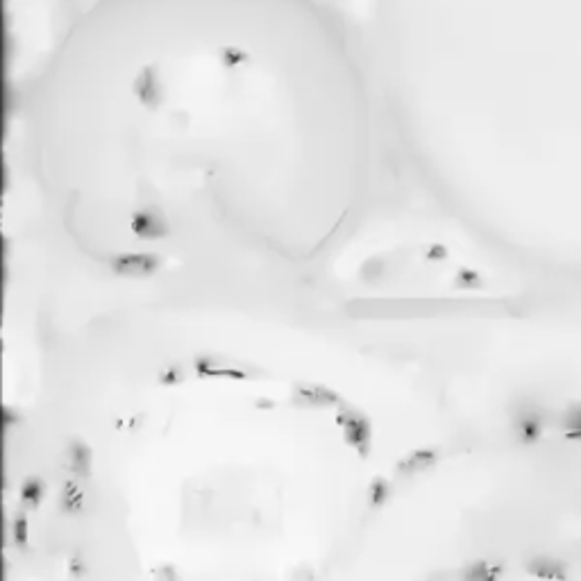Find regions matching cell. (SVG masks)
I'll list each match as a JSON object with an SVG mask.
<instances>
[{
  "label": "cell",
  "instance_id": "cell-1",
  "mask_svg": "<svg viewBox=\"0 0 581 581\" xmlns=\"http://www.w3.org/2000/svg\"><path fill=\"white\" fill-rule=\"evenodd\" d=\"M36 184L116 272L307 266L370 186V94L323 0H96L30 107Z\"/></svg>",
  "mask_w": 581,
  "mask_h": 581
},
{
  "label": "cell",
  "instance_id": "cell-2",
  "mask_svg": "<svg viewBox=\"0 0 581 581\" xmlns=\"http://www.w3.org/2000/svg\"><path fill=\"white\" fill-rule=\"evenodd\" d=\"M341 425L345 429V436L357 445V448H363V441H368V425L359 413L345 411L341 413Z\"/></svg>",
  "mask_w": 581,
  "mask_h": 581
},
{
  "label": "cell",
  "instance_id": "cell-3",
  "mask_svg": "<svg viewBox=\"0 0 581 581\" xmlns=\"http://www.w3.org/2000/svg\"><path fill=\"white\" fill-rule=\"evenodd\" d=\"M529 572L540 579H547V581L566 577V568H563V563L557 559H534L529 563Z\"/></svg>",
  "mask_w": 581,
  "mask_h": 581
},
{
  "label": "cell",
  "instance_id": "cell-4",
  "mask_svg": "<svg viewBox=\"0 0 581 581\" xmlns=\"http://www.w3.org/2000/svg\"><path fill=\"white\" fill-rule=\"evenodd\" d=\"M43 493V486L39 479H30L27 484L23 486V502L25 504H36L39 502V497Z\"/></svg>",
  "mask_w": 581,
  "mask_h": 581
},
{
  "label": "cell",
  "instance_id": "cell-5",
  "mask_svg": "<svg viewBox=\"0 0 581 581\" xmlns=\"http://www.w3.org/2000/svg\"><path fill=\"white\" fill-rule=\"evenodd\" d=\"M432 461H434V457H429L427 452H415V454H411V457H409L406 463H402V466H404V470H409V472H415V468H427Z\"/></svg>",
  "mask_w": 581,
  "mask_h": 581
},
{
  "label": "cell",
  "instance_id": "cell-6",
  "mask_svg": "<svg viewBox=\"0 0 581 581\" xmlns=\"http://www.w3.org/2000/svg\"><path fill=\"white\" fill-rule=\"evenodd\" d=\"M495 570L488 563H477L475 568H470V581H493Z\"/></svg>",
  "mask_w": 581,
  "mask_h": 581
},
{
  "label": "cell",
  "instance_id": "cell-7",
  "mask_svg": "<svg viewBox=\"0 0 581 581\" xmlns=\"http://www.w3.org/2000/svg\"><path fill=\"white\" fill-rule=\"evenodd\" d=\"M566 429L572 439H581V406L575 409V411H570V415L566 418Z\"/></svg>",
  "mask_w": 581,
  "mask_h": 581
}]
</instances>
